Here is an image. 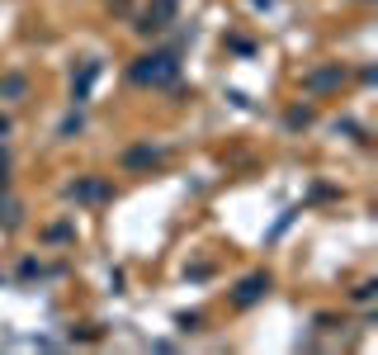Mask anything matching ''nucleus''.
Instances as JSON below:
<instances>
[{
    "instance_id": "obj_1",
    "label": "nucleus",
    "mask_w": 378,
    "mask_h": 355,
    "mask_svg": "<svg viewBox=\"0 0 378 355\" xmlns=\"http://www.w3.org/2000/svg\"><path fill=\"white\" fill-rule=\"evenodd\" d=\"M175 76H180V57H175V53L137 57V67H133V81L137 85H170Z\"/></svg>"
},
{
    "instance_id": "obj_2",
    "label": "nucleus",
    "mask_w": 378,
    "mask_h": 355,
    "mask_svg": "<svg viewBox=\"0 0 378 355\" xmlns=\"http://www.w3.org/2000/svg\"><path fill=\"white\" fill-rule=\"evenodd\" d=\"M265 294H270V275L255 270V275H246V279H242V289L232 294V303H237V308H251V303H260Z\"/></svg>"
},
{
    "instance_id": "obj_3",
    "label": "nucleus",
    "mask_w": 378,
    "mask_h": 355,
    "mask_svg": "<svg viewBox=\"0 0 378 355\" xmlns=\"http://www.w3.org/2000/svg\"><path fill=\"white\" fill-rule=\"evenodd\" d=\"M170 15H175V0H156V5H147V15L137 19V28H142V33H156V28H165Z\"/></svg>"
},
{
    "instance_id": "obj_4",
    "label": "nucleus",
    "mask_w": 378,
    "mask_h": 355,
    "mask_svg": "<svg viewBox=\"0 0 378 355\" xmlns=\"http://www.w3.org/2000/svg\"><path fill=\"white\" fill-rule=\"evenodd\" d=\"M345 81V71L341 67H326V71H317V76H307V90H331V85Z\"/></svg>"
},
{
    "instance_id": "obj_5",
    "label": "nucleus",
    "mask_w": 378,
    "mask_h": 355,
    "mask_svg": "<svg viewBox=\"0 0 378 355\" xmlns=\"http://www.w3.org/2000/svg\"><path fill=\"white\" fill-rule=\"evenodd\" d=\"M66 194H71V199H105V185H100V180H81V185H71V190H66Z\"/></svg>"
},
{
    "instance_id": "obj_6",
    "label": "nucleus",
    "mask_w": 378,
    "mask_h": 355,
    "mask_svg": "<svg viewBox=\"0 0 378 355\" xmlns=\"http://www.w3.org/2000/svg\"><path fill=\"white\" fill-rule=\"evenodd\" d=\"M123 162H128V166H156V162H161V152H152V147H142V152H128Z\"/></svg>"
},
{
    "instance_id": "obj_7",
    "label": "nucleus",
    "mask_w": 378,
    "mask_h": 355,
    "mask_svg": "<svg viewBox=\"0 0 378 355\" xmlns=\"http://www.w3.org/2000/svg\"><path fill=\"white\" fill-rule=\"evenodd\" d=\"M24 90H28L24 76H10V81H5V95H24Z\"/></svg>"
},
{
    "instance_id": "obj_8",
    "label": "nucleus",
    "mask_w": 378,
    "mask_h": 355,
    "mask_svg": "<svg viewBox=\"0 0 378 355\" xmlns=\"http://www.w3.org/2000/svg\"><path fill=\"white\" fill-rule=\"evenodd\" d=\"M251 5H265V10H270V5H274V0H251Z\"/></svg>"
}]
</instances>
